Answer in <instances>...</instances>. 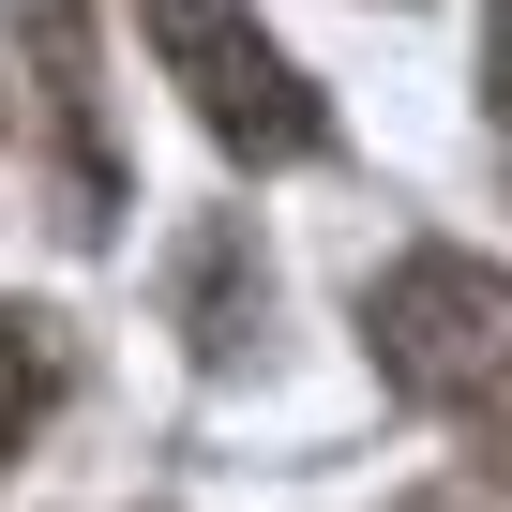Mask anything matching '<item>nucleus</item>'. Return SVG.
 Returning <instances> with one entry per match:
<instances>
[{
    "label": "nucleus",
    "mask_w": 512,
    "mask_h": 512,
    "mask_svg": "<svg viewBox=\"0 0 512 512\" xmlns=\"http://www.w3.org/2000/svg\"><path fill=\"white\" fill-rule=\"evenodd\" d=\"M151 16V61H166V91L241 151V166H302V151H332V106L302 91V61L241 16V0H136Z\"/></svg>",
    "instance_id": "f03ea898"
},
{
    "label": "nucleus",
    "mask_w": 512,
    "mask_h": 512,
    "mask_svg": "<svg viewBox=\"0 0 512 512\" xmlns=\"http://www.w3.org/2000/svg\"><path fill=\"white\" fill-rule=\"evenodd\" d=\"M61 407V317H31V302H0V467L31 452V422Z\"/></svg>",
    "instance_id": "39448f33"
},
{
    "label": "nucleus",
    "mask_w": 512,
    "mask_h": 512,
    "mask_svg": "<svg viewBox=\"0 0 512 512\" xmlns=\"http://www.w3.org/2000/svg\"><path fill=\"white\" fill-rule=\"evenodd\" d=\"M407 512H482V497H467V482H422V497H407Z\"/></svg>",
    "instance_id": "0eeeda50"
},
{
    "label": "nucleus",
    "mask_w": 512,
    "mask_h": 512,
    "mask_svg": "<svg viewBox=\"0 0 512 512\" xmlns=\"http://www.w3.org/2000/svg\"><path fill=\"white\" fill-rule=\"evenodd\" d=\"M181 317H196V362H241L256 347V317H272V272H256V226H196V256H181Z\"/></svg>",
    "instance_id": "20e7f679"
},
{
    "label": "nucleus",
    "mask_w": 512,
    "mask_h": 512,
    "mask_svg": "<svg viewBox=\"0 0 512 512\" xmlns=\"http://www.w3.org/2000/svg\"><path fill=\"white\" fill-rule=\"evenodd\" d=\"M482 91H497V151H512V0H482Z\"/></svg>",
    "instance_id": "423d86ee"
},
{
    "label": "nucleus",
    "mask_w": 512,
    "mask_h": 512,
    "mask_svg": "<svg viewBox=\"0 0 512 512\" xmlns=\"http://www.w3.org/2000/svg\"><path fill=\"white\" fill-rule=\"evenodd\" d=\"M31 76H46V136H61V226L106 241L121 151H106V91H91V0H31Z\"/></svg>",
    "instance_id": "7ed1b4c3"
},
{
    "label": "nucleus",
    "mask_w": 512,
    "mask_h": 512,
    "mask_svg": "<svg viewBox=\"0 0 512 512\" xmlns=\"http://www.w3.org/2000/svg\"><path fill=\"white\" fill-rule=\"evenodd\" d=\"M362 347L407 407L467 422V437H512V272L482 256H392L362 287Z\"/></svg>",
    "instance_id": "f257e3e1"
}]
</instances>
